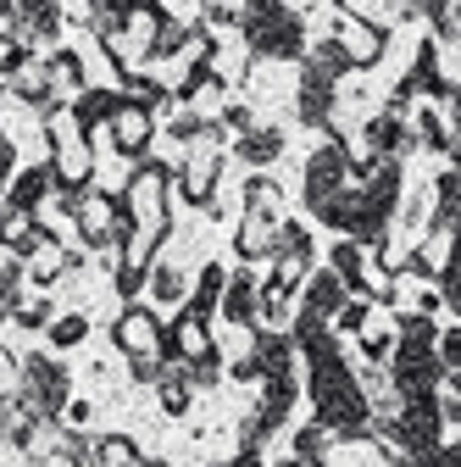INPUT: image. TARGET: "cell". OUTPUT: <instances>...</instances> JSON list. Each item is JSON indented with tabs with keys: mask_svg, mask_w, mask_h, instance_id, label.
<instances>
[]
</instances>
